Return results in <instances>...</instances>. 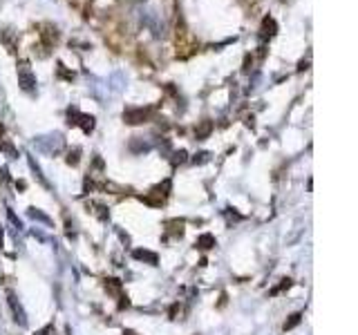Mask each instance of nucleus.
<instances>
[{"label":"nucleus","mask_w":358,"mask_h":335,"mask_svg":"<svg viewBox=\"0 0 358 335\" xmlns=\"http://www.w3.org/2000/svg\"><path fill=\"white\" fill-rule=\"evenodd\" d=\"M18 83H21V87L25 89V92H36V76H34L32 67H29L27 63H23L21 67H18Z\"/></svg>","instance_id":"obj_1"},{"label":"nucleus","mask_w":358,"mask_h":335,"mask_svg":"<svg viewBox=\"0 0 358 335\" xmlns=\"http://www.w3.org/2000/svg\"><path fill=\"white\" fill-rule=\"evenodd\" d=\"M49 331H52V327H45V329H43V331H41V333H38V335H47V333H49Z\"/></svg>","instance_id":"obj_10"},{"label":"nucleus","mask_w":358,"mask_h":335,"mask_svg":"<svg viewBox=\"0 0 358 335\" xmlns=\"http://www.w3.org/2000/svg\"><path fill=\"white\" fill-rule=\"evenodd\" d=\"M133 255H135V259L148 261V264H151V266H157V261H159L157 252H151V250H142V248H139V250H135V252H133Z\"/></svg>","instance_id":"obj_3"},{"label":"nucleus","mask_w":358,"mask_h":335,"mask_svg":"<svg viewBox=\"0 0 358 335\" xmlns=\"http://www.w3.org/2000/svg\"><path fill=\"white\" fill-rule=\"evenodd\" d=\"M0 246H3V228H0Z\"/></svg>","instance_id":"obj_11"},{"label":"nucleus","mask_w":358,"mask_h":335,"mask_svg":"<svg viewBox=\"0 0 358 335\" xmlns=\"http://www.w3.org/2000/svg\"><path fill=\"white\" fill-rule=\"evenodd\" d=\"M67 164H72V166H76V164H78V150H74V155H69Z\"/></svg>","instance_id":"obj_9"},{"label":"nucleus","mask_w":358,"mask_h":335,"mask_svg":"<svg viewBox=\"0 0 358 335\" xmlns=\"http://www.w3.org/2000/svg\"><path fill=\"white\" fill-rule=\"evenodd\" d=\"M105 289H110L112 293H119V291H121V282H119V280H114V277L105 280Z\"/></svg>","instance_id":"obj_7"},{"label":"nucleus","mask_w":358,"mask_h":335,"mask_svg":"<svg viewBox=\"0 0 358 335\" xmlns=\"http://www.w3.org/2000/svg\"><path fill=\"white\" fill-rule=\"evenodd\" d=\"M146 117H148V110L137 108V110H128L123 114V121H126V123H130V126H137V123H144Z\"/></svg>","instance_id":"obj_2"},{"label":"nucleus","mask_w":358,"mask_h":335,"mask_svg":"<svg viewBox=\"0 0 358 335\" xmlns=\"http://www.w3.org/2000/svg\"><path fill=\"white\" fill-rule=\"evenodd\" d=\"M78 117H81V121H78V123L83 126L85 132H92V130H94V117H87V114H78ZM78 123H76V126H78Z\"/></svg>","instance_id":"obj_5"},{"label":"nucleus","mask_w":358,"mask_h":335,"mask_svg":"<svg viewBox=\"0 0 358 335\" xmlns=\"http://www.w3.org/2000/svg\"><path fill=\"white\" fill-rule=\"evenodd\" d=\"M197 246L200 248H204V250H208V248H213L215 246V237L213 235H202V237H197Z\"/></svg>","instance_id":"obj_4"},{"label":"nucleus","mask_w":358,"mask_h":335,"mask_svg":"<svg viewBox=\"0 0 358 335\" xmlns=\"http://www.w3.org/2000/svg\"><path fill=\"white\" fill-rule=\"evenodd\" d=\"M300 320H302V313H293L291 320L284 322V331H291L293 327H298V324H300Z\"/></svg>","instance_id":"obj_6"},{"label":"nucleus","mask_w":358,"mask_h":335,"mask_svg":"<svg viewBox=\"0 0 358 335\" xmlns=\"http://www.w3.org/2000/svg\"><path fill=\"white\" fill-rule=\"evenodd\" d=\"M291 286V280H282V284H280V286H278V289H273L271 291V295H278V293H280V291H284V289H289Z\"/></svg>","instance_id":"obj_8"}]
</instances>
